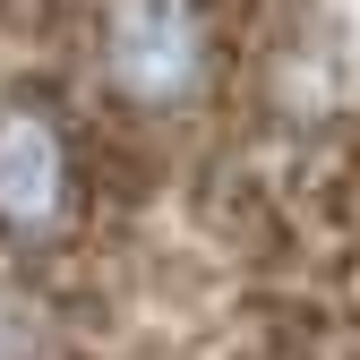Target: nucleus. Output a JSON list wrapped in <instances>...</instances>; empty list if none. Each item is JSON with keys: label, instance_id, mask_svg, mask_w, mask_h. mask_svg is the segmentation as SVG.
Here are the masks:
<instances>
[{"label": "nucleus", "instance_id": "obj_1", "mask_svg": "<svg viewBox=\"0 0 360 360\" xmlns=\"http://www.w3.org/2000/svg\"><path fill=\"white\" fill-rule=\"evenodd\" d=\"M103 60L138 103H180L206 77V18L198 0H112Z\"/></svg>", "mask_w": 360, "mask_h": 360}, {"label": "nucleus", "instance_id": "obj_2", "mask_svg": "<svg viewBox=\"0 0 360 360\" xmlns=\"http://www.w3.org/2000/svg\"><path fill=\"white\" fill-rule=\"evenodd\" d=\"M60 198H69V155L52 138V120L9 112L0 120V223L34 232V223L60 214Z\"/></svg>", "mask_w": 360, "mask_h": 360}]
</instances>
